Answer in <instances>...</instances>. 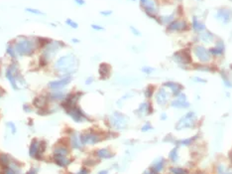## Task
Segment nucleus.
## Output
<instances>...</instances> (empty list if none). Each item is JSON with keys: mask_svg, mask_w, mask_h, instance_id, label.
Instances as JSON below:
<instances>
[{"mask_svg": "<svg viewBox=\"0 0 232 174\" xmlns=\"http://www.w3.org/2000/svg\"><path fill=\"white\" fill-rule=\"evenodd\" d=\"M164 86L167 87L168 89H170V90L173 92V93L176 97H178V95H180L181 91L182 90V87L181 86V85L178 84V83H175V82H166L164 84Z\"/></svg>", "mask_w": 232, "mask_h": 174, "instance_id": "obj_18", "label": "nucleus"}, {"mask_svg": "<svg viewBox=\"0 0 232 174\" xmlns=\"http://www.w3.org/2000/svg\"><path fill=\"white\" fill-rule=\"evenodd\" d=\"M2 93H1V89H0V97H2Z\"/></svg>", "mask_w": 232, "mask_h": 174, "instance_id": "obj_51", "label": "nucleus"}, {"mask_svg": "<svg viewBox=\"0 0 232 174\" xmlns=\"http://www.w3.org/2000/svg\"><path fill=\"white\" fill-rule=\"evenodd\" d=\"M131 1H136V0H131Z\"/></svg>", "mask_w": 232, "mask_h": 174, "instance_id": "obj_53", "label": "nucleus"}, {"mask_svg": "<svg viewBox=\"0 0 232 174\" xmlns=\"http://www.w3.org/2000/svg\"><path fill=\"white\" fill-rule=\"evenodd\" d=\"M100 14L102 16L107 17V16H110L111 14H112V11H111V10H103V11H100Z\"/></svg>", "mask_w": 232, "mask_h": 174, "instance_id": "obj_42", "label": "nucleus"}, {"mask_svg": "<svg viewBox=\"0 0 232 174\" xmlns=\"http://www.w3.org/2000/svg\"><path fill=\"white\" fill-rule=\"evenodd\" d=\"M82 95V93H80V92L68 93V96H66V99L61 102V108L66 110L71 108V106H77L78 102L79 101Z\"/></svg>", "mask_w": 232, "mask_h": 174, "instance_id": "obj_5", "label": "nucleus"}, {"mask_svg": "<svg viewBox=\"0 0 232 174\" xmlns=\"http://www.w3.org/2000/svg\"><path fill=\"white\" fill-rule=\"evenodd\" d=\"M66 96H68V93L66 91H51V93H47L49 102H60V104L66 99Z\"/></svg>", "mask_w": 232, "mask_h": 174, "instance_id": "obj_8", "label": "nucleus"}, {"mask_svg": "<svg viewBox=\"0 0 232 174\" xmlns=\"http://www.w3.org/2000/svg\"><path fill=\"white\" fill-rule=\"evenodd\" d=\"M22 108H23V110L26 111V113H31L33 110V106L30 104H24Z\"/></svg>", "mask_w": 232, "mask_h": 174, "instance_id": "obj_38", "label": "nucleus"}, {"mask_svg": "<svg viewBox=\"0 0 232 174\" xmlns=\"http://www.w3.org/2000/svg\"><path fill=\"white\" fill-rule=\"evenodd\" d=\"M80 140H82V144H95L100 140H102V136L98 135L97 132L90 130L82 133L80 135Z\"/></svg>", "mask_w": 232, "mask_h": 174, "instance_id": "obj_7", "label": "nucleus"}, {"mask_svg": "<svg viewBox=\"0 0 232 174\" xmlns=\"http://www.w3.org/2000/svg\"><path fill=\"white\" fill-rule=\"evenodd\" d=\"M14 47L18 56H25V57L33 55L36 49L38 48L37 41L29 38L18 39L14 44Z\"/></svg>", "mask_w": 232, "mask_h": 174, "instance_id": "obj_2", "label": "nucleus"}, {"mask_svg": "<svg viewBox=\"0 0 232 174\" xmlns=\"http://www.w3.org/2000/svg\"><path fill=\"white\" fill-rule=\"evenodd\" d=\"M5 77H6V79L8 80V82L10 83V85H11V87H12L13 90H15V91H20V90H21V88H20L19 86H18V84H17V82H16V79H15V77H14V75H13V74L11 73V71L9 70V69L6 70V72H5Z\"/></svg>", "mask_w": 232, "mask_h": 174, "instance_id": "obj_20", "label": "nucleus"}, {"mask_svg": "<svg viewBox=\"0 0 232 174\" xmlns=\"http://www.w3.org/2000/svg\"><path fill=\"white\" fill-rule=\"evenodd\" d=\"M130 30H131L132 34H134V35H135V36H141L140 31L138 30V29H136L135 27H133V26H130Z\"/></svg>", "mask_w": 232, "mask_h": 174, "instance_id": "obj_39", "label": "nucleus"}, {"mask_svg": "<svg viewBox=\"0 0 232 174\" xmlns=\"http://www.w3.org/2000/svg\"><path fill=\"white\" fill-rule=\"evenodd\" d=\"M153 93H154V87H152V86H148L144 90V95L146 97H148V99L153 96Z\"/></svg>", "mask_w": 232, "mask_h": 174, "instance_id": "obj_31", "label": "nucleus"}, {"mask_svg": "<svg viewBox=\"0 0 232 174\" xmlns=\"http://www.w3.org/2000/svg\"><path fill=\"white\" fill-rule=\"evenodd\" d=\"M66 24L68 26H70V27L74 28V29H77L78 27V24L77 23V22L74 21L73 19H70V18H68L66 20Z\"/></svg>", "mask_w": 232, "mask_h": 174, "instance_id": "obj_35", "label": "nucleus"}, {"mask_svg": "<svg viewBox=\"0 0 232 174\" xmlns=\"http://www.w3.org/2000/svg\"><path fill=\"white\" fill-rule=\"evenodd\" d=\"M164 163H165L164 159H163V158H161L160 160H158V161H156V162L153 164V166H152V170H153L154 172H156V173H157V172H160V171L163 169Z\"/></svg>", "mask_w": 232, "mask_h": 174, "instance_id": "obj_29", "label": "nucleus"}, {"mask_svg": "<svg viewBox=\"0 0 232 174\" xmlns=\"http://www.w3.org/2000/svg\"><path fill=\"white\" fill-rule=\"evenodd\" d=\"M65 111L75 122H82L84 120H87L86 114L83 113V110L80 109L78 105L74 106H71V108L66 110Z\"/></svg>", "mask_w": 232, "mask_h": 174, "instance_id": "obj_4", "label": "nucleus"}, {"mask_svg": "<svg viewBox=\"0 0 232 174\" xmlns=\"http://www.w3.org/2000/svg\"><path fill=\"white\" fill-rule=\"evenodd\" d=\"M48 102H49V99H48L47 95H40V96H37L33 100L32 106L38 110H42V109L47 108Z\"/></svg>", "mask_w": 232, "mask_h": 174, "instance_id": "obj_11", "label": "nucleus"}, {"mask_svg": "<svg viewBox=\"0 0 232 174\" xmlns=\"http://www.w3.org/2000/svg\"><path fill=\"white\" fill-rule=\"evenodd\" d=\"M110 122L111 124L115 127V128H118V129H123L125 128L127 124V118L125 117V115L121 113H119V111H115L113 113V114L110 117Z\"/></svg>", "mask_w": 232, "mask_h": 174, "instance_id": "obj_6", "label": "nucleus"}, {"mask_svg": "<svg viewBox=\"0 0 232 174\" xmlns=\"http://www.w3.org/2000/svg\"><path fill=\"white\" fill-rule=\"evenodd\" d=\"M186 28V23L185 21H175L170 23L168 30L171 31H182Z\"/></svg>", "mask_w": 232, "mask_h": 174, "instance_id": "obj_21", "label": "nucleus"}, {"mask_svg": "<svg viewBox=\"0 0 232 174\" xmlns=\"http://www.w3.org/2000/svg\"><path fill=\"white\" fill-rule=\"evenodd\" d=\"M150 129H152V126L150 123H145L144 126H142V128H141V130L142 131H148V130H150Z\"/></svg>", "mask_w": 232, "mask_h": 174, "instance_id": "obj_40", "label": "nucleus"}, {"mask_svg": "<svg viewBox=\"0 0 232 174\" xmlns=\"http://www.w3.org/2000/svg\"><path fill=\"white\" fill-rule=\"evenodd\" d=\"M91 28L93 30H95V31H102V30H104V28L102 27V26H99V25H97V24H91Z\"/></svg>", "mask_w": 232, "mask_h": 174, "instance_id": "obj_41", "label": "nucleus"}, {"mask_svg": "<svg viewBox=\"0 0 232 174\" xmlns=\"http://www.w3.org/2000/svg\"><path fill=\"white\" fill-rule=\"evenodd\" d=\"M161 118H163V120H165L166 119V118H167V115H166V114H162V115H161Z\"/></svg>", "mask_w": 232, "mask_h": 174, "instance_id": "obj_49", "label": "nucleus"}, {"mask_svg": "<svg viewBox=\"0 0 232 174\" xmlns=\"http://www.w3.org/2000/svg\"><path fill=\"white\" fill-rule=\"evenodd\" d=\"M69 142H70V145L74 149H82V148L83 144H82V140H80V136L75 135V133H74V135H71L70 136Z\"/></svg>", "mask_w": 232, "mask_h": 174, "instance_id": "obj_17", "label": "nucleus"}, {"mask_svg": "<svg viewBox=\"0 0 232 174\" xmlns=\"http://www.w3.org/2000/svg\"><path fill=\"white\" fill-rule=\"evenodd\" d=\"M171 106L173 108H177V109H186L190 106V102H187L186 95L180 93V95L177 97V99L172 102Z\"/></svg>", "mask_w": 232, "mask_h": 174, "instance_id": "obj_10", "label": "nucleus"}, {"mask_svg": "<svg viewBox=\"0 0 232 174\" xmlns=\"http://www.w3.org/2000/svg\"><path fill=\"white\" fill-rule=\"evenodd\" d=\"M25 174H38V169L37 168H31L28 172H26Z\"/></svg>", "mask_w": 232, "mask_h": 174, "instance_id": "obj_44", "label": "nucleus"}, {"mask_svg": "<svg viewBox=\"0 0 232 174\" xmlns=\"http://www.w3.org/2000/svg\"><path fill=\"white\" fill-rule=\"evenodd\" d=\"M6 53H7V55L9 57H11L14 61L18 58V54H17V52L15 50V47L11 43H9L8 45H7V47H6Z\"/></svg>", "mask_w": 232, "mask_h": 174, "instance_id": "obj_27", "label": "nucleus"}, {"mask_svg": "<svg viewBox=\"0 0 232 174\" xmlns=\"http://www.w3.org/2000/svg\"><path fill=\"white\" fill-rule=\"evenodd\" d=\"M193 27L195 31H202L205 29V26L202 23V22H199L198 19H196V17H194V21H193Z\"/></svg>", "mask_w": 232, "mask_h": 174, "instance_id": "obj_30", "label": "nucleus"}, {"mask_svg": "<svg viewBox=\"0 0 232 174\" xmlns=\"http://www.w3.org/2000/svg\"><path fill=\"white\" fill-rule=\"evenodd\" d=\"M169 99V93L166 92V89H160L158 93H156V102H158L159 105H165L168 102Z\"/></svg>", "mask_w": 232, "mask_h": 174, "instance_id": "obj_16", "label": "nucleus"}, {"mask_svg": "<svg viewBox=\"0 0 232 174\" xmlns=\"http://www.w3.org/2000/svg\"><path fill=\"white\" fill-rule=\"evenodd\" d=\"M69 148L65 143L58 144L55 148H54V155H62V156H66L69 154Z\"/></svg>", "mask_w": 232, "mask_h": 174, "instance_id": "obj_22", "label": "nucleus"}, {"mask_svg": "<svg viewBox=\"0 0 232 174\" xmlns=\"http://www.w3.org/2000/svg\"><path fill=\"white\" fill-rule=\"evenodd\" d=\"M25 11L28 13H31V14H34V15H44V12H42L39 9H36V8H26Z\"/></svg>", "mask_w": 232, "mask_h": 174, "instance_id": "obj_32", "label": "nucleus"}, {"mask_svg": "<svg viewBox=\"0 0 232 174\" xmlns=\"http://www.w3.org/2000/svg\"><path fill=\"white\" fill-rule=\"evenodd\" d=\"M74 3L78 4V6H82L86 4V1H84V0H74Z\"/></svg>", "mask_w": 232, "mask_h": 174, "instance_id": "obj_45", "label": "nucleus"}, {"mask_svg": "<svg viewBox=\"0 0 232 174\" xmlns=\"http://www.w3.org/2000/svg\"><path fill=\"white\" fill-rule=\"evenodd\" d=\"M209 52H210L211 54L214 55V56H216V55H221L222 53L224 52V44H223L221 41H219L215 47L209 50Z\"/></svg>", "mask_w": 232, "mask_h": 174, "instance_id": "obj_26", "label": "nucleus"}, {"mask_svg": "<svg viewBox=\"0 0 232 174\" xmlns=\"http://www.w3.org/2000/svg\"><path fill=\"white\" fill-rule=\"evenodd\" d=\"M194 120H195V114L193 113V111H190V113H187L185 115V117L178 122V128L191 126H193V123H194Z\"/></svg>", "mask_w": 232, "mask_h": 174, "instance_id": "obj_9", "label": "nucleus"}, {"mask_svg": "<svg viewBox=\"0 0 232 174\" xmlns=\"http://www.w3.org/2000/svg\"><path fill=\"white\" fill-rule=\"evenodd\" d=\"M142 73H144L146 75H151L152 73H154L155 69L152 68V67H149V66H145V67H142Z\"/></svg>", "mask_w": 232, "mask_h": 174, "instance_id": "obj_34", "label": "nucleus"}, {"mask_svg": "<svg viewBox=\"0 0 232 174\" xmlns=\"http://www.w3.org/2000/svg\"><path fill=\"white\" fill-rule=\"evenodd\" d=\"M170 158H171L173 161H176L178 160V149L175 148L171 151V153H170Z\"/></svg>", "mask_w": 232, "mask_h": 174, "instance_id": "obj_37", "label": "nucleus"}, {"mask_svg": "<svg viewBox=\"0 0 232 174\" xmlns=\"http://www.w3.org/2000/svg\"><path fill=\"white\" fill-rule=\"evenodd\" d=\"M194 54L195 56L202 62H207L209 60V53L206 49H204L202 46H198L194 49Z\"/></svg>", "mask_w": 232, "mask_h": 174, "instance_id": "obj_14", "label": "nucleus"}, {"mask_svg": "<svg viewBox=\"0 0 232 174\" xmlns=\"http://www.w3.org/2000/svg\"><path fill=\"white\" fill-rule=\"evenodd\" d=\"M171 171L174 174H187V171L184 168H180V167H174L171 169Z\"/></svg>", "mask_w": 232, "mask_h": 174, "instance_id": "obj_33", "label": "nucleus"}, {"mask_svg": "<svg viewBox=\"0 0 232 174\" xmlns=\"http://www.w3.org/2000/svg\"><path fill=\"white\" fill-rule=\"evenodd\" d=\"M54 162H55L58 166L62 168H66L70 164L71 159L68 158L66 156H62V155H54Z\"/></svg>", "mask_w": 232, "mask_h": 174, "instance_id": "obj_13", "label": "nucleus"}, {"mask_svg": "<svg viewBox=\"0 0 232 174\" xmlns=\"http://www.w3.org/2000/svg\"><path fill=\"white\" fill-rule=\"evenodd\" d=\"M46 147H47V143L45 140H41L39 142V149H38V153L36 155V159L38 160H42L43 158V155L45 153V151H46Z\"/></svg>", "mask_w": 232, "mask_h": 174, "instance_id": "obj_25", "label": "nucleus"}, {"mask_svg": "<svg viewBox=\"0 0 232 174\" xmlns=\"http://www.w3.org/2000/svg\"><path fill=\"white\" fill-rule=\"evenodd\" d=\"M97 174H108V171L107 170H101V171H99Z\"/></svg>", "mask_w": 232, "mask_h": 174, "instance_id": "obj_48", "label": "nucleus"}, {"mask_svg": "<svg viewBox=\"0 0 232 174\" xmlns=\"http://www.w3.org/2000/svg\"><path fill=\"white\" fill-rule=\"evenodd\" d=\"M111 72V68L108 64L106 63H101L99 65V68H98V74H99V77L101 80H106L109 78Z\"/></svg>", "mask_w": 232, "mask_h": 174, "instance_id": "obj_15", "label": "nucleus"}, {"mask_svg": "<svg viewBox=\"0 0 232 174\" xmlns=\"http://www.w3.org/2000/svg\"><path fill=\"white\" fill-rule=\"evenodd\" d=\"M71 42L74 43V44H77V43H79V40L77 39V38H74V39H71Z\"/></svg>", "mask_w": 232, "mask_h": 174, "instance_id": "obj_47", "label": "nucleus"}, {"mask_svg": "<svg viewBox=\"0 0 232 174\" xmlns=\"http://www.w3.org/2000/svg\"><path fill=\"white\" fill-rule=\"evenodd\" d=\"M6 126L9 127V129L11 130V133L12 135H15V133L17 132V128H16V126H15V123L14 122H8L7 123H6Z\"/></svg>", "mask_w": 232, "mask_h": 174, "instance_id": "obj_36", "label": "nucleus"}, {"mask_svg": "<svg viewBox=\"0 0 232 174\" xmlns=\"http://www.w3.org/2000/svg\"><path fill=\"white\" fill-rule=\"evenodd\" d=\"M216 17L218 20H220L221 22L226 24L228 23L232 18V11L229 9H226V8H224V9H219L217 11Z\"/></svg>", "mask_w": 232, "mask_h": 174, "instance_id": "obj_12", "label": "nucleus"}, {"mask_svg": "<svg viewBox=\"0 0 232 174\" xmlns=\"http://www.w3.org/2000/svg\"><path fill=\"white\" fill-rule=\"evenodd\" d=\"M96 155H97V157L100 159H108V158H111L114 156V154L107 148H102V149L97 150Z\"/></svg>", "mask_w": 232, "mask_h": 174, "instance_id": "obj_24", "label": "nucleus"}, {"mask_svg": "<svg viewBox=\"0 0 232 174\" xmlns=\"http://www.w3.org/2000/svg\"><path fill=\"white\" fill-rule=\"evenodd\" d=\"M193 81L195 82V83H205V81L203 79H200V78H198V77H194L193 79Z\"/></svg>", "mask_w": 232, "mask_h": 174, "instance_id": "obj_46", "label": "nucleus"}, {"mask_svg": "<svg viewBox=\"0 0 232 174\" xmlns=\"http://www.w3.org/2000/svg\"><path fill=\"white\" fill-rule=\"evenodd\" d=\"M73 81V76H66V77H62L58 80L49 82L48 89L51 91H64L65 89Z\"/></svg>", "mask_w": 232, "mask_h": 174, "instance_id": "obj_3", "label": "nucleus"}, {"mask_svg": "<svg viewBox=\"0 0 232 174\" xmlns=\"http://www.w3.org/2000/svg\"><path fill=\"white\" fill-rule=\"evenodd\" d=\"M147 1V0H140V3H141V5H143V4H144L145 2Z\"/></svg>", "mask_w": 232, "mask_h": 174, "instance_id": "obj_50", "label": "nucleus"}, {"mask_svg": "<svg viewBox=\"0 0 232 174\" xmlns=\"http://www.w3.org/2000/svg\"><path fill=\"white\" fill-rule=\"evenodd\" d=\"M79 66V61L74 54H68L61 56L55 61L53 68L56 71L57 74H59L62 77L66 76H73L77 73Z\"/></svg>", "mask_w": 232, "mask_h": 174, "instance_id": "obj_1", "label": "nucleus"}, {"mask_svg": "<svg viewBox=\"0 0 232 174\" xmlns=\"http://www.w3.org/2000/svg\"><path fill=\"white\" fill-rule=\"evenodd\" d=\"M39 142L40 141L37 139V138H34V139H32V141H31V144L29 147V155L31 156V157L35 158L36 155H37L38 149H39Z\"/></svg>", "mask_w": 232, "mask_h": 174, "instance_id": "obj_23", "label": "nucleus"}, {"mask_svg": "<svg viewBox=\"0 0 232 174\" xmlns=\"http://www.w3.org/2000/svg\"><path fill=\"white\" fill-rule=\"evenodd\" d=\"M151 110H152V106H151V105L149 104V102H143L139 105V106H138L136 113L138 114L144 115V114H151Z\"/></svg>", "mask_w": 232, "mask_h": 174, "instance_id": "obj_19", "label": "nucleus"}, {"mask_svg": "<svg viewBox=\"0 0 232 174\" xmlns=\"http://www.w3.org/2000/svg\"><path fill=\"white\" fill-rule=\"evenodd\" d=\"M145 174H153V173H145Z\"/></svg>", "mask_w": 232, "mask_h": 174, "instance_id": "obj_52", "label": "nucleus"}, {"mask_svg": "<svg viewBox=\"0 0 232 174\" xmlns=\"http://www.w3.org/2000/svg\"><path fill=\"white\" fill-rule=\"evenodd\" d=\"M11 158L10 156L5 154V153H1L0 154V167H6L9 165V163L11 162Z\"/></svg>", "mask_w": 232, "mask_h": 174, "instance_id": "obj_28", "label": "nucleus"}, {"mask_svg": "<svg viewBox=\"0 0 232 174\" xmlns=\"http://www.w3.org/2000/svg\"><path fill=\"white\" fill-rule=\"evenodd\" d=\"M93 82H94V78L93 77H88V78H86V85H87V86H89V85H91Z\"/></svg>", "mask_w": 232, "mask_h": 174, "instance_id": "obj_43", "label": "nucleus"}]
</instances>
